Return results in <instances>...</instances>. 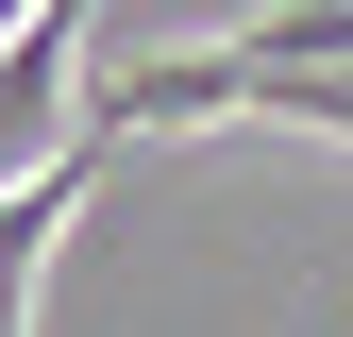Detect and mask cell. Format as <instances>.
<instances>
[{
  "instance_id": "cell-1",
  "label": "cell",
  "mask_w": 353,
  "mask_h": 337,
  "mask_svg": "<svg viewBox=\"0 0 353 337\" xmlns=\"http://www.w3.org/2000/svg\"><path fill=\"white\" fill-rule=\"evenodd\" d=\"M270 68H353V0H270V17H236Z\"/></svg>"
}]
</instances>
